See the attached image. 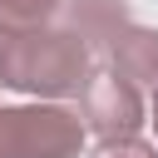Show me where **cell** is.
I'll return each mask as SVG.
<instances>
[{"label": "cell", "instance_id": "6da1fadb", "mask_svg": "<svg viewBox=\"0 0 158 158\" xmlns=\"http://www.w3.org/2000/svg\"><path fill=\"white\" fill-rule=\"evenodd\" d=\"M89 79V49L69 30H30L15 40H0V84L40 99L79 94Z\"/></svg>", "mask_w": 158, "mask_h": 158}, {"label": "cell", "instance_id": "7a4b0ae2", "mask_svg": "<svg viewBox=\"0 0 158 158\" xmlns=\"http://www.w3.org/2000/svg\"><path fill=\"white\" fill-rule=\"evenodd\" d=\"M84 123L59 104L0 109V158H79Z\"/></svg>", "mask_w": 158, "mask_h": 158}, {"label": "cell", "instance_id": "3957f363", "mask_svg": "<svg viewBox=\"0 0 158 158\" xmlns=\"http://www.w3.org/2000/svg\"><path fill=\"white\" fill-rule=\"evenodd\" d=\"M79 109H84V128L99 133L104 143L109 138H133L138 123H143V99L133 84H123L118 74H89L84 89H79Z\"/></svg>", "mask_w": 158, "mask_h": 158}, {"label": "cell", "instance_id": "277c9868", "mask_svg": "<svg viewBox=\"0 0 158 158\" xmlns=\"http://www.w3.org/2000/svg\"><path fill=\"white\" fill-rule=\"evenodd\" d=\"M109 74H118L133 89H158V30L143 25H123L109 40Z\"/></svg>", "mask_w": 158, "mask_h": 158}, {"label": "cell", "instance_id": "5b68a950", "mask_svg": "<svg viewBox=\"0 0 158 158\" xmlns=\"http://www.w3.org/2000/svg\"><path fill=\"white\" fill-rule=\"evenodd\" d=\"M64 30L94 54V49H109V40L128 25V10L123 0H64Z\"/></svg>", "mask_w": 158, "mask_h": 158}, {"label": "cell", "instance_id": "8992f818", "mask_svg": "<svg viewBox=\"0 0 158 158\" xmlns=\"http://www.w3.org/2000/svg\"><path fill=\"white\" fill-rule=\"evenodd\" d=\"M59 5H64V0H0V40L44 30V25L59 15Z\"/></svg>", "mask_w": 158, "mask_h": 158}, {"label": "cell", "instance_id": "52a82bcc", "mask_svg": "<svg viewBox=\"0 0 158 158\" xmlns=\"http://www.w3.org/2000/svg\"><path fill=\"white\" fill-rule=\"evenodd\" d=\"M94 158H158V148L143 138H109V143H99Z\"/></svg>", "mask_w": 158, "mask_h": 158}, {"label": "cell", "instance_id": "ba28073f", "mask_svg": "<svg viewBox=\"0 0 158 158\" xmlns=\"http://www.w3.org/2000/svg\"><path fill=\"white\" fill-rule=\"evenodd\" d=\"M148 123H153V128H158V89H153V118H148Z\"/></svg>", "mask_w": 158, "mask_h": 158}, {"label": "cell", "instance_id": "9c48e42d", "mask_svg": "<svg viewBox=\"0 0 158 158\" xmlns=\"http://www.w3.org/2000/svg\"><path fill=\"white\" fill-rule=\"evenodd\" d=\"M0 89H5V84H0Z\"/></svg>", "mask_w": 158, "mask_h": 158}]
</instances>
